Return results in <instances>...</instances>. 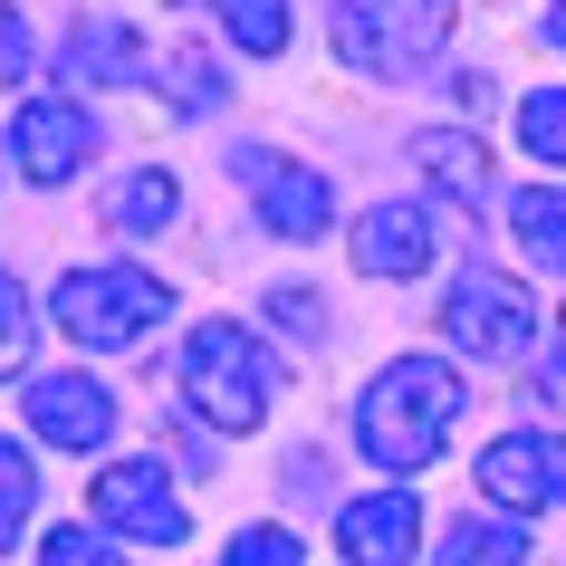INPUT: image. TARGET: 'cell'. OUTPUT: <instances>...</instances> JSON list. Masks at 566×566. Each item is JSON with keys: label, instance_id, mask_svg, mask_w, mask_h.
<instances>
[{"label": "cell", "instance_id": "4316f807", "mask_svg": "<svg viewBox=\"0 0 566 566\" xmlns=\"http://www.w3.org/2000/svg\"><path fill=\"white\" fill-rule=\"evenodd\" d=\"M451 106H461V116H490V106H500L490 67H461V77H451Z\"/></svg>", "mask_w": 566, "mask_h": 566}, {"label": "cell", "instance_id": "83f0119b", "mask_svg": "<svg viewBox=\"0 0 566 566\" xmlns=\"http://www.w3.org/2000/svg\"><path fill=\"white\" fill-rule=\"evenodd\" d=\"M537 375H557V385H566V327H557V346H547V365H537Z\"/></svg>", "mask_w": 566, "mask_h": 566}, {"label": "cell", "instance_id": "cb8c5ba5", "mask_svg": "<svg viewBox=\"0 0 566 566\" xmlns=\"http://www.w3.org/2000/svg\"><path fill=\"white\" fill-rule=\"evenodd\" d=\"M39 566H125V557H116V547H106L96 528H49V547H39Z\"/></svg>", "mask_w": 566, "mask_h": 566}, {"label": "cell", "instance_id": "8fae6325", "mask_svg": "<svg viewBox=\"0 0 566 566\" xmlns=\"http://www.w3.org/2000/svg\"><path fill=\"white\" fill-rule=\"evenodd\" d=\"M336 547H346V566H413V547H422V500H413V490L346 500V518H336Z\"/></svg>", "mask_w": 566, "mask_h": 566}, {"label": "cell", "instance_id": "4fadbf2b", "mask_svg": "<svg viewBox=\"0 0 566 566\" xmlns=\"http://www.w3.org/2000/svg\"><path fill=\"white\" fill-rule=\"evenodd\" d=\"M135 67H145V49H135L125 20H77L67 49H59V77H67V87H125Z\"/></svg>", "mask_w": 566, "mask_h": 566}, {"label": "cell", "instance_id": "603a6c76", "mask_svg": "<svg viewBox=\"0 0 566 566\" xmlns=\"http://www.w3.org/2000/svg\"><path fill=\"white\" fill-rule=\"evenodd\" d=\"M221 566H298V528H240Z\"/></svg>", "mask_w": 566, "mask_h": 566}, {"label": "cell", "instance_id": "f1b7e54d", "mask_svg": "<svg viewBox=\"0 0 566 566\" xmlns=\"http://www.w3.org/2000/svg\"><path fill=\"white\" fill-rule=\"evenodd\" d=\"M547 39H557V49H566V0H557V10H547Z\"/></svg>", "mask_w": 566, "mask_h": 566}, {"label": "cell", "instance_id": "2e32d148", "mask_svg": "<svg viewBox=\"0 0 566 566\" xmlns=\"http://www.w3.org/2000/svg\"><path fill=\"white\" fill-rule=\"evenodd\" d=\"M509 231H518V250H528L537 269H566V192L557 182H528V192L509 202Z\"/></svg>", "mask_w": 566, "mask_h": 566}, {"label": "cell", "instance_id": "9c48e42d", "mask_svg": "<svg viewBox=\"0 0 566 566\" xmlns=\"http://www.w3.org/2000/svg\"><path fill=\"white\" fill-rule=\"evenodd\" d=\"M480 500H500V509L566 500V432H500L480 451Z\"/></svg>", "mask_w": 566, "mask_h": 566}, {"label": "cell", "instance_id": "ac0fdd59", "mask_svg": "<svg viewBox=\"0 0 566 566\" xmlns=\"http://www.w3.org/2000/svg\"><path fill=\"white\" fill-rule=\"evenodd\" d=\"M154 87H164V106H174V116H211V106H221V67L202 59V49H174V59H164V77H154Z\"/></svg>", "mask_w": 566, "mask_h": 566}, {"label": "cell", "instance_id": "5bb4252c", "mask_svg": "<svg viewBox=\"0 0 566 566\" xmlns=\"http://www.w3.org/2000/svg\"><path fill=\"white\" fill-rule=\"evenodd\" d=\"M413 164L442 182L461 211L490 202V145H480V135H461V125H432V135H413Z\"/></svg>", "mask_w": 566, "mask_h": 566}, {"label": "cell", "instance_id": "6da1fadb", "mask_svg": "<svg viewBox=\"0 0 566 566\" xmlns=\"http://www.w3.org/2000/svg\"><path fill=\"white\" fill-rule=\"evenodd\" d=\"M461 403H471V385L442 356H394L356 403V451L385 461V471H422V461H442Z\"/></svg>", "mask_w": 566, "mask_h": 566}, {"label": "cell", "instance_id": "e0dca14e", "mask_svg": "<svg viewBox=\"0 0 566 566\" xmlns=\"http://www.w3.org/2000/svg\"><path fill=\"white\" fill-rule=\"evenodd\" d=\"M442 566H528V537L509 528V518H461L442 537Z\"/></svg>", "mask_w": 566, "mask_h": 566}, {"label": "cell", "instance_id": "30bf717a", "mask_svg": "<svg viewBox=\"0 0 566 566\" xmlns=\"http://www.w3.org/2000/svg\"><path fill=\"white\" fill-rule=\"evenodd\" d=\"M20 413H30V432H39L49 451H96L106 432H116V403H106L96 375H30Z\"/></svg>", "mask_w": 566, "mask_h": 566}, {"label": "cell", "instance_id": "7c38bea8", "mask_svg": "<svg viewBox=\"0 0 566 566\" xmlns=\"http://www.w3.org/2000/svg\"><path fill=\"white\" fill-rule=\"evenodd\" d=\"M356 269L365 279H422L432 269V211L422 202H375L356 221Z\"/></svg>", "mask_w": 566, "mask_h": 566}, {"label": "cell", "instance_id": "44dd1931", "mask_svg": "<svg viewBox=\"0 0 566 566\" xmlns=\"http://www.w3.org/2000/svg\"><path fill=\"white\" fill-rule=\"evenodd\" d=\"M221 20H231V39L250 59H279L289 49V0H221Z\"/></svg>", "mask_w": 566, "mask_h": 566}, {"label": "cell", "instance_id": "277c9868", "mask_svg": "<svg viewBox=\"0 0 566 566\" xmlns=\"http://www.w3.org/2000/svg\"><path fill=\"white\" fill-rule=\"evenodd\" d=\"M49 317H59L77 346L116 356V346H135V336H154L164 317H174V289H164L154 269H67Z\"/></svg>", "mask_w": 566, "mask_h": 566}, {"label": "cell", "instance_id": "3957f363", "mask_svg": "<svg viewBox=\"0 0 566 566\" xmlns=\"http://www.w3.org/2000/svg\"><path fill=\"white\" fill-rule=\"evenodd\" d=\"M451 0H336V59L365 67V77H413V67L442 59V39H451Z\"/></svg>", "mask_w": 566, "mask_h": 566}, {"label": "cell", "instance_id": "ba28073f", "mask_svg": "<svg viewBox=\"0 0 566 566\" xmlns=\"http://www.w3.org/2000/svg\"><path fill=\"white\" fill-rule=\"evenodd\" d=\"M96 518L125 528V537H145V547H182V537H192L174 480L154 471V461H116V471H96Z\"/></svg>", "mask_w": 566, "mask_h": 566}, {"label": "cell", "instance_id": "5b68a950", "mask_svg": "<svg viewBox=\"0 0 566 566\" xmlns=\"http://www.w3.org/2000/svg\"><path fill=\"white\" fill-rule=\"evenodd\" d=\"M442 336L461 346V356L480 365H509V356H528V336H537V298L509 279V269H461L451 279V298H442Z\"/></svg>", "mask_w": 566, "mask_h": 566}, {"label": "cell", "instance_id": "7402d4cb", "mask_svg": "<svg viewBox=\"0 0 566 566\" xmlns=\"http://www.w3.org/2000/svg\"><path fill=\"white\" fill-rule=\"evenodd\" d=\"M30 336H39V317H30V289H20L10 269H0V385H10V375L30 365Z\"/></svg>", "mask_w": 566, "mask_h": 566}, {"label": "cell", "instance_id": "52a82bcc", "mask_svg": "<svg viewBox=\"0 0 566 566\" xmlns=\"http://www.w3.org/2000/svg\"><path fill=\"white\" fill-rule=\"evenodd\" d=\"M87 154H96V125H87L77 96H30L20 125H10V164H20V182H67Z\"/></svg>", "mask_w": 566, "mask_h": 566}, {"label": "cell", "instance_id": "d4e9b609", "mask_svg": "<svg viewBox=\"0 0 566 566\" xmlns=\"http://www.w3.org/2000/svg\"><path fill=\"white\" fill-rule=\"evenodd\" d=\"M269 317L289 336H327V307H317V289H269Z\"/></svg>", "mask_w": 566, "mask_h": 566}, {"label": "cell", "instance_id": "ffe728a7", "mask_svg": "<svg viewBox=\"0 0 566 566\" xmlns=\"http://www.w3.org/2000/svg\"><path fill=\"white\" fill-rule=\"evenodd\" d=\"M518 145H528L537 164H557V174H566V87L518 96Z\"/></svg>", "mask_w": 566, "mask_h": 566}, {"label": "cell", "instance_id": "7a4b0ae2", "mask_svg": "<svg viewBox=\"0 0 566 566\" xmlns=\"http://www.w3.org/2000/svg\"><path fill=\"white\" fill-rule=\"evenodd\" d=\"M182 403L211 422V432H250V422L279 403V356L240 317H202L182 336Z\"/></svg>", "mask_w": 566, "mask_h": 566}, {"label": "cell", "instance_id": "484cf974", "mask_svg": "<svg viewBox=\"0 0 566 566\" xmlns=\"http://www.w3.org/2000/svg\"><path fill=\"white\" fill-rule=\"evenodd\" d=\"M20 67H30V30H20V10L0 0V87H10Z\"/></svg>", "mask_w": 566, "mask_h": 566}, {"label": "cell", "instance_id": "9a60e30c", "mask_svg": "<svg viewBox=\"0 0 566 566\" xmlns=\"http://www.w3.org/2000/svg\"><path fill=\"white\" fill-rule=\"evenodd\" d=\"M174 211H182L174 174H125L116 192H106V221H116L125 240H154V231H174Z\"/></svg>", "mask_w": 566, "mask_h": 566}, {"label": "cell", "instance_id": "8992f818", "mask_svg": "<svg viewBox=\"0 0 566 566\" xmlns=\"http://www.w3.org/2000/svg\"><path fill=\"white\" fill-rule=\"evenodd\" d=\"M240 182H260V221L279 240H317L336 221V182L317 164H289V154H231Z\"/></svg>", "mask_w": 566, "mask_h": 566}, {"label": "cell", "instance_id": "d6986e66", "mask_svg": "<svg viewBox=\"0 0 566 566\" xmlns=\"http://www.w3.org/2000/svg\"><path fill=\"white\" fill-rule=\"evenodd\" d=\"M39 509V461L20 442H0V557L20 547V518Z\"/></svg>", "mask_w": 566, "mask_h": 566}]
</instances>
